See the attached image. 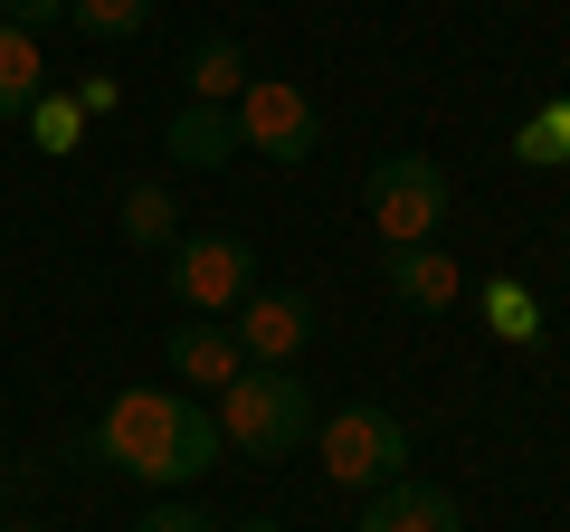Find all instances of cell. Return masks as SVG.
Instances as JSON below:
<instances>
[{"mask_svg": "<svg viewBox=\"0 0 570 532\" xmlns=\"http://www.w3.org/2000/svg\"><path fill=\"white\" fill-rule=\"evenodd\" d=\"M86 447L105 456L115 475H134V485H200L209 466H219V418L190 400V390H163V381H142V390H115L96 410V437Z\"/></svg>", "mask_w": 570, "mask_h": 532, "instance_id": "cell-1", "label": "cell"}, {"mask_svg": "<svg viewBox=\"0 0 570 532\" xmlns=\"http://www.w3.org/2000/svg\"><path fill=\"white\" fill-rule=\"evenodd\" d=\"M209 418H219V447H238V456L266 466V456H295L314 437V390L295 381V371H257V362H247L238 381L219 390V410H209Z\"/></svg>", "mask_w": 570, "mask_h": 532, "instance_id": "cell-2", "label": "cell"}, {"mask_svg": "<svg viewBox=\"0 0 570 532\" xmlns=\"http://www.w3.org/2000/svg\"><path fill=\"white\" fill-rule=\"evenodd\" d=\"M448 200H456V181H448L438 152H381L362 171V209L381 228V247H428L448 228Z\"/></svg>", "mask_w": 570, "mask_h": 532, "instance_id": "cell-3", "label": "cell"}, {"mask_svg": "<svg viewBox=\"0 0 570 532\" xmlns=\"http://www.w3.org/2000/svg\"><path fill=\"white\" fill-rule=\"evenodd\" d=\"M228 124H238V152H257V162H276V171H295V162L324 152V105L295 77H247V96L228 105Z\"/></svg>", "mask_w": 570, "mask_h": 532, "instance_id": "cell-4", "label": "cell"}, {"mask_svg": "<svg viewBox=\"0 0 570 532\" xmlns=\"http://www.w3.org/2000/svg\"><path fill=\"white\" fill-rule=\"evenodd\" d=\"M400 475H409V418H400V410L352 400V410L324 418V485L381 494V485H400Z\"/></svg>", "mask_w": 570, "mask_h": 532, "instance_id": "cell-5", "label": "cell"}, {"mask_svg": "<svg viewBox=\"0 0 570 532\" xmlns=\"http://www.w3.org/2000/svg\"><path fill=\"white\" fill-rule=\"evenodd\" d=\"M171 295H181L190 314H209V324H228V314L257 295V257H247V238H228V228H190V238H171Z\"/></svg>", "mask_w": 570, "mask_h": 532, "instance_id": "cell-6", "label": "cell"}, {"mask_svg": "<svg viewBox=\"0 0 570 532\" xmlns=\"http://www.w3.org/2000/svg\"><path fill=\"white\" fill-rule=\"evenodd\" d=\"M228 333H238V352L257 371H295V352L314 343V295H295V286H257L238 314H228Z\"/></svg>", "mask_w": 570, "mask_h": 532, "instance_id": "cell-7", "label": "cell"}, {"mask_svg": "<svg viewBox=\"0 0 570 532\" xmlns=\"http://www.w3.org/2000/svg\"><path fill=\"white\" fill-rule=\"evenodd\" d=\"M381 286H390V305H409V314H448L456 295H466V266L438 238L428 247H381Z\"/></svg>", "mask_w": 570, "mask_h": 532, "instance_id": "cell-8", "label": "cell"}, {"mask_svg": "<svg viewBox=\"0 0 570 532\" xmlns=\"http://www.w3.org/2000/svg\"><path fill=\"white\" fill-rule=\"evenodd\" d=\"M163 362H171V381H190V390H228L247 371V352H238V333H228V324L181 314V324L163 333Z\"/></svg>", "mask_w": 570, "mask_h": 532, "instance_id": "cell-9", "label": "cell"}, {"mask_svg": "<svg viewBox=\"0 0 570 532\" xmlns=\"http://www.w3.org/2000/svg\"><path fill=\"white\" fill-rule=\"evenodd\" d=\"M352 532H466V513H456L448 485H419V475H400V485H381L362 504V523Z\"/></svg>", "mask_w": 570, "mask_h": 532, "instance_id": "cell-10", "label": "cell"}, {"mask_svg": "<svg viewBox=\"0 0 570 532\" xmlns=\"http://www.w3.org/2000/svg\"><path fill=\"white\" fill-rule=\"evenodd\" d=\"M228 152H238L228 105H181V115H171V162H181V171H219Z\"/></svg>", "mask_w": 570, "mask_h": 532, "instance_id": "cell-11", "label": "cell"}, {"mask_svg": "<svg viewBox=\"0 0 570 532\" xmlns=\"http://www.w3.org/2000/svg\"><path fill=\"white\" fill-rule=\"evenodd\" d=\"M39 96H48V58H39V39L0 20V124H20Z\"/></svg>", "mask_w": 570, "mask_h": 532, "instance_id": "cell-12", "label": "cell"}, {"mask_svg": "<svg viewBox=\"0 0 570 532\" xmlns=\"http://www.w3.org/2000/svg\"><path fill=\"white\" fill-rule=\"evenodd\" d=\"M181 77H190V105H238L247 96V48L238 39H200Z\"/></svg>", "mask_w": 570, "mask_h": 532, "instance_id": "cell-13", "label": "cell"}, {"mask_svg": "<svg viewBox=\"0 0 570 532\" xmlns=\"http://www.w3.org/2000/svg\"><path fill=\"white\" fill-rule=\"evenodd\" d=\"M513 162H532V171H570V96L532 105V115L513 124Z\"/></svg>", "mask_w": 570, "mask_h": 532, "instance_id": "cell-14", "label": "cell"}, {"mask_svg": "<svg viewBox=\"0 0 570 532\" xmlns=\"http://www.w3.org/2000/svg\"><path fill=\"white\" fill-rule=\"evenodd\" d=\"M124 247H171V228H181V200H171V181H134L115 209Z\"/></svg>", "mask_w": 570, "mask_h": 532, "instance_id": "cell-15", "label": "cell"}, {"mask_svg": "<svg viewBox=\"0 0 570 532\" xmlns=\"http://www.w3.org/2000/svg\"><path fill=\"white\" fill-rule=\"evenodd\" d=\"M475 305H485V333H494V343H542V305H532L523 276H494Z\"/></svg>", "mask_w": 570, "mask_h": 532, "instance_id": "cell-16", "label": "cell"}, {"mask_svg": "<svg viewBox=\"0 0 570 532\" xmlns=\"http://www.w3.org/2000/svg\"><path fill=\"white\" fill-rule=\"evenodd\" d=\"M67 20L86 39H142L153 29V0H67Z\"/></svg>", "mask_w": 570, "mask_h": 532, "instance_id": "cell-17", "label": "cell"}, {"mask_svg": "<svg viewBox=\"0 0 570 532\" xmlns=\"http://www.w3.org/2000/svg\"><path fill=\"white\" fill-rule=\"evenodd\" d=\"M29 144H39V152H77V134H86V115H77V96H39V105H29Z\"/></svg>", "mask_w": 570, "mask_h": 532, "instance_id": "cell-18", "label": "cell"}, {"mask_svg": "<svg viewBox=\"0 0 570 532\" xmlns=\"http://www.w3.org/2000/svg\"><path fill=\"white\" fill-rule=\"evenodd\" d=\"M134 532H228V523H209L200 504H153V513H142Z\"/></svg>", "mask_w": 570, "mask_h": 532, "instance_id": "cell-19", "label": "cell"}, {"mask_svg": "<svg viewBox=\"0 0 570 532\" xmlns=\"http://www.w3.org/2000/svg\"><path fill=\"white\" fill-rule=\"evenodd\" d=\"M0 20H10V29H29V39H39L48 20H67V0H10V10H0Z\"/></svg>", "mask_w": 570, "mask_h": 532, "instance_id": "cell-20", "label": "cell"}, {"mask_svg": "<svg viewBox=\"0 0 570 532\" xmlns=\"http://www.w3.org/2000/svg\"><path fill=\"white\" fill-rule=\"evenodd\" d=\"M67 96H77V115H115V77H77V86H67Z\"/></svg>", "mask_w": 570, "mask_h": 532, "instance_id": "cell-21", "label": "cell"}, {"mask_svg": "<svg viewBox=\"0 0 570 532\" xmlns=\"http://www.w3.org/2000/svg\"><path fill=\"white\" fill-rule=\"evenodd\" d=\"M228 532H285V523H276V513H247V523H228Z\"/></svg>", "mask_w": 570, "mask_h": 532, "instance_id": "cell-22", "label": "cell"}, {"mask_svg": "<svg viewBox=\"0 0 570 532\" xmlns=\"http://www.w3.org/2000/svg\"><path fill=\"white\" fill-rule=\"evenodd\" d=\"M0 532H29V523H0Z\"/></svg>", "mask_w": 570, "mask_h": 532, "instance_id": "cell-23", "label": "cell"}]
</instances>
